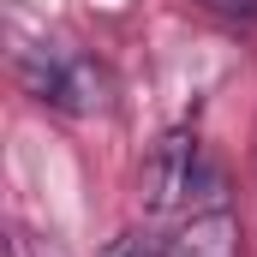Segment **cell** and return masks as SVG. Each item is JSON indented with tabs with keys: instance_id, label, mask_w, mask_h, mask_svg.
Instances as JSON below:
<instances>
[{
	"instance_id": "cell-1",
	"label": "cell",
	"mask_w": 257,
	"mask_h": 257,
	"mask_svg": "<svg viewBox=\"0 0 257 257\" xmlns=\"http://www.w3.org/2000/svg\"><path fill=\"white\" fill-rule=\"evenodd\" d=\"M18 84L24 96H36L42 108H60V114H102L108 108V72L66 48V42H36L18 54Z\"/></svg>"
},
{
	"instance_id": "cell-3",
	"label": "cell",
	"mask_w": 257,
	"mask_h": 257,
	"mask_svg": "<svg viewBox=\"0 0 257 257\" xmlns=\"http://www.w3.org/2000/svg\"><path fill=\"white\" fill-rule=\"evenodd\" d=\"M168 257H239V215L227 203L192 209V221L168 239Z\"/></svg>"
},
{
	"instance_id": "cell-5",
	"label": "cell",
	"mask_w": 257,
	"mask_h": 257,
	"mask_svg": "<svg viewBox=\"0 0 257 257\" xmlns=\"http://www.w3.org/2000/svg\"><path fill=\"white\" fill-rule=\"evenodd\" d=\"M215 18H233V24H257V0H203Z\"/></svg>"
},
{
	"instance_id": "cell-2",
	"label": "cell",
	"mask_w": 257,
	"mask_h": 257,
	"mask_svg": "<svg viewBox=\"0 0 257 257\" xmlns=\"http://www.w3.org/2000/svg\"><path fill=\"white\" fill-rule=\"evenodd\" d=\"M197 186H215V174L203 168V144H197V132H168V138L150 150L144 174H138L144 209H150V215H168V209L192 203Z\"/></svg>"
},
{
	"instance_id": "cell-4",
	"label": "cell",
	"mask_w": 257,
	"mask_h": 257,
	"mask_svg": "<svg viewBox=\"0 0 257 257\" xmlns=\"http://www.w3.org/2000/svg\"><path fill=\"white\" fill-rule=\"evenodd\" d=\"M102 257H168V239H156V233H120Z\"/></svg>"
}]
</instances>
